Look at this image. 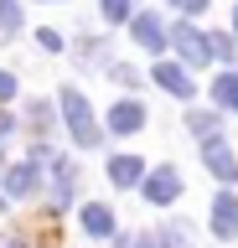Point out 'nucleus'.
Returning <instances> with one entry per match:
<instances>
[{"label": "nucleus", "instance_id": "obj_1", "mask_svg": "<svg viewBox=\"0 0 238 248\" xmlns=\"http://www.w3.org/2000/svg\"><path fill=\"white\" fill-rule=\"evenodd\" d=\"M63 114H67V129H73V140H78L83 150L98 145V124H94V108L83 104V93H73V88L63 93Z\"/></svg>", "mask_w": 238, "mask_h": 248}, {"label": "nucleus", "instance_id": "obj_2", "mask_svg": "<svg viewBox=\"0 0 238 248\" xmlns=\"http://www.w3.org/2000/svg\"><path fill=\"white\" fill-rule=\"evenodd\" d=\"M212 232H218V238H238V197L233 191H222V197L212 202Z\"/></svg>", "mask_w": 238, "mask_h": 248}, {"label": "nucleus", "instance_id": "obj_3", "mask_svg": "<svg viewBox=\"0 0 238 248\" xmlns=\"http://www.w3.org/2000/svg\"><path fill=\"white\" fill-rule=\"evenodd\" d=\"M176 191H181V176H176V170H156V176H150V181H145V197L156 202H176Z\"/></svg>", "mask_w": 238, "mask_h": 248}, {"label": "nucleus", "instance_id": "obj_4", "mask_svg": "<svg viewBox=\"0 0 238 248\" xmlns=\"http://www.w3.org/2000/svg\"><path fill=\"white\" fill-rule=\"evenodd\" d=\"M207 170H212L218 181H233V176H238V160L228 155V145H218V140H207Z\"/></svg>", "mask_w": 238, "mask_h": 248}, {"label": "nucleus", "instance_id": "obj_5", "mask_svg": "<svg viewBox=\"0 0 238 248\" xmlns=\"http://www.w3.org/2000/svg\"><path fill=\"white\" fill-rule=\"evenodd\" d=\"M145 160H135V155H114V160H109V181L114 186H140V176H145Z\"/></svg>", "mask_w": 238, "mask_h": 248}, {"label": "nucleus", "instance_id": "obj_6", "mask_svg": "<svg viewBox=\"0 0 238 248\" xmlns=\"http://www.w3.org/2000/svg\"><path fill=\"white\" fill-rule=\"evenodd\" d=\"M156 83H160L166 93H176V98H191V78L181 73L176 62H160V67H156Z\"/></svg>", "mask_w": 238, "mask_h": 248}, {"label": "nucleus", "instance_id": "obj_7", "mask_svg": "<svg viewBox=\"0 0 238 248\" xmlns=\"http://www.w3.org/2000/svg\"><path fill=\"white\" fill-rule=\"evenodd\" d=\"M140 124H145V108L140 104H114V114H109V129H114V135H135Z\"/></svg>", "mask_w": 238, "mask_h": 248}, {"label": "nucleus", "instance_id": "obj_8", "mask_svg": "<svg viewBox=\"0 0 238 248\" xmlns=\"http://www.w3.org/2000/svg\"><path fill=\"white\" fill-rule=\"evenodd\" d=\"M171 42H176V52H181L187 62H207V42H202L191 26H176V31H171Z\"/></svg>", "mask_w": 238, "mask_h": 248}, {"label": "nucleus", "instance_id": "obj_9", "mask_svg": "<svg viewBox=\"0 0 238 248\" xmlns=\"http://www.w3.org/2000/svg\"><path fill=\"white\" fill-rule=\"evenodd\" d=\"M67 197H73V166L67 160H52V202L67 207Z\"/></svg>", "mask_w": 238, "mask_h": 248}, {"label": "nucleus", "instance_id": "obj_10", "mask_svg": "<svg viewBox=\"0 0 238 248\" xmlns=\"http://www.w3.org/2000/svg\"><path fill=\"white\" fill-rule=\"evenodd\" d=\"M83 232H94V238H109V232H114L109 207H83Z\"/></svg>", "mask_w": 238, "mask_h": 248}, {"label": "nucleus", "instance_id": "obj_11", "mask_svg": "<svg viewBox=\"0 0 238 248\" xmlns=\"http://www.w3.org/2000/svg\"><path fill=\"white\" fill-rule=\"evenodd\" d=\"M32 186H36V166H11L5 170V191L11 197H26Z\"/></svg>", "mask_w": 238, "mask_h": 248}, {"label": "nucleus", "instance_id": "obj_12", "mask_svg": "<svg viewBox=\"0 0 238 248\" xmlns=\"http://www.w3.org/2000/svg\"><path fill=\"white\" fill-rule=\"evenodd\" d=\"M135 42L140 46H160V21L156 16H135Z\"/></svg>", "mask_w": 238, "mask_h": 248}, {"label": "nucleus", "instance_id": "obj_13", "mask_svg": "<svg viewBox=\"0 0 238 248\" xmlns=\"http://www.w3.org/2000/svg\"><path fill=\"white\" fill-rule=\"evenodd\" d=\"M212 98H218L222 108H238V78H233V73H222L218 83H212Z\"/></svg>", "mask_w": 238, "mask_h": 248}, {"label": "nucleus", "instance_id": "obj_14", "mask_svg": "<svg viewBox=\"0 0 238 248\" xmlns=\"http://www.w3.org/2000/svg\"><path fill=\"white\" fill-rule=\"evenodd\" d=\"M191 135H202V140H212V129H218V114H191Z\"/></svg>", "mask_w": 238, "mask_h": 248}, {"label": "nucleus", "instance_id": "obj_15", "mask_svg": "<svg viewBox=\"0 0 238 248\" xmlns=\"http://www.w3.org/2000/svg\"><path fill=\"white\" fill-rule=\"evenodd\" d=\"M21 26V11H16V0H0V31H16Z\"/></svg>", "mask_w": 238, "mask_h": 248}, {"label": "nucleus", "instance_id": "obj_16", "mask_svg": "<svg viewBox=\"0 0 238 248\" xmlns=\"http://www.w3.org/2000/svg\"><path fill=\"white\" fill-rule=\"evenodd\" d=\"M104 16H109V21H125V16H129V0H104Z\"/></svg>", "mask_w": 238, "mask_h": 248}, {"label": "nucleus", "instance_id": "obj_17", "mask_svg": "<svg viewBox=\"0 0 238 248\" xmlns=\"http://www.w3.org/2000/svg\"><path fill=\"white\" fill-rule=\"evenodd\" d=\"M171 5H176V11H187V16H197V11L207 5V0H171Z\"/></svg>", "mask_w": 238, "mask_h": 248}, {"label": "nucleus", "instance_id": "obj_18", "mask_svg": "<svg viewBox=\"0 0 238 248\" xmlns=\"http://www.w3.org/2000/svg\"><path fill=\"white\" fill-rule=\"evenodd\" d=\"M11 93H16V78H11V73H0V98H11Z\"/></svg>", "mask_w": 238, "mask_h": 248}, {"label": "nucleus", "instance_id": "obj_19", "mask_svg": "<svg viewBox=\"0 0 238 248\" xmlns=\"http://www.w3.org/2000/svg\"><path fill=\"white\" fill-rule=\"evenodd\" d=\"M11 124H16V119H5V114H0V140H11Z\"/></svg>", "mask_w": 238, "mask_h": 248}, {"label": "nucleus", "instance_id": "obj_20", "mask_svg": "<svg viewBox=\"0 0 238 248\" xmlns=\"http://www.w3.org/2000/svg\"><path fill=\"white\" fill-rule=\"evenodd\" d=\"M233 26H238V16H233Z\"/></svg>", "mask_w": 238, "mask_h": 248}]
</instances>
